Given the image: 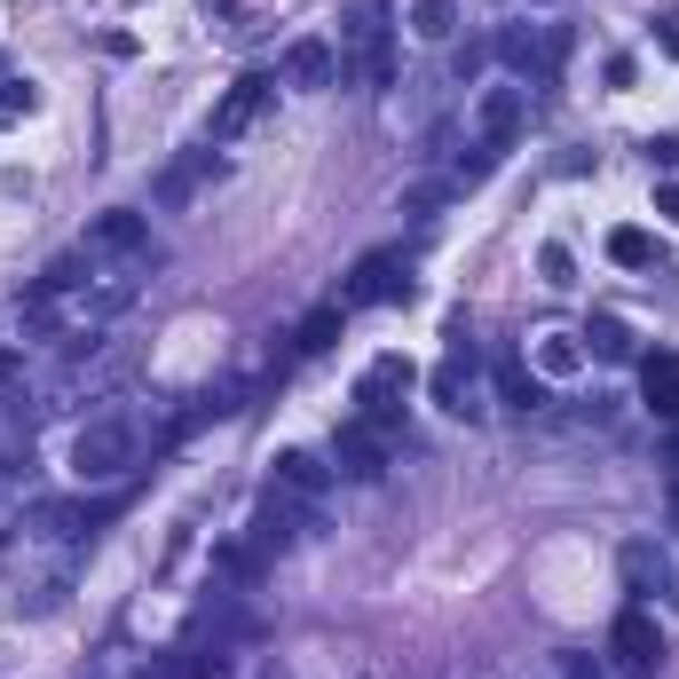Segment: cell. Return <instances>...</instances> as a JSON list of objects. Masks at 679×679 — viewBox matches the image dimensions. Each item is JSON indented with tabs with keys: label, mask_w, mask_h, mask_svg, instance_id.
Masks as SVG:
<instances>
[{
	"label": "cell",
	"mask_w": 679,
	"mask_h": 679,
	"mask_svg": "<svg viewBox=\"0 0 679 679\" xmlns=\"http://www.w3.org/2000/svg\"><path fill=\"white\" fill-rule=\"evenodd\" d=\"M142 277H150V262H88V253L71 245L32 277L24 332L48 340V348H88V340H104L142 301Z\"/></svg>",
	"instance_id": "6da1fadb"
},
{
	"label": "cell",
	"mask_w": 679,
	"mask_h": 679,
	"mask_svg": "<svg viewBox=\"0 0 679 679\" xmlns=\"http://www.w3.org/2000/svg\"><path fill=\"white\" fill-rule=\"evenodd\" d=\"M135 466H150V427L135 411H104V419H88V427L71 435V474L88 490H127Z\"/></svg>",
	"instance_id": "7a4b0ae2"
},
{
	"label": "cell",
	"mask_w": 679,
	"mask_h": 679,
	"mask_svg": "<svg viewBox=\"0 0 679 679\" xmlns=\"http://www.w3.org/2000/svg\"><path fill=\"white\" fill-rule=\"evenodd\" d=\"M135 372H142V348H135V340H88V348H71V364L56 372V387H48L40 411H88V403L119 395Z\"/></svg>",
	"instance_id": "3957f363"
},
{
	"label": "cell",
	"mask_w": 679,
	"mask_h": 679,
	"mask_svg": "<svg viewBox=\"0 0 679 679\" xmlns=\"http://www.w3.org/2000/svg\"><path fill=\"white\" fill-rule=\"evenodd\" d=\"M427 395H435V411H451V419H482V411H490V372H482V356H474L466 324H451V348H443V364L427 372Z\"/></svg>",
	"instance_id": "277c9868"
},
{
	"label": "cell",
	"mask_w": 679,
	"mask_h": 679,
	"mask_svg": "<svg viewBox=\"0 0 679 679\" xmlns=\"http://www.w3.org/2000/svg\"><path fill=\"white\" fill-rule=\"evenodd\" d=\"M340 71H356L364 88H395V24H387V0H356Z\"/></svg>",
	"instance_id": "5b68a950"
},
{
	"label": "cell",
	"mask_w": 679,
	"mask_h": 679,
	"mask_svg": "<svg viewBox=\"0 0 679 679\" xmlns=\"http://www.w3.org/2000/svg\"><path fill=\"white\" fill-rule=\"evenodd\" d=\"M490 56L505 63V79L538 88V79H553V63L569 56V24H498L490 32Z\"/></svg>",
	"instance_id": "8992f818"
},
{
	"label": "cell",
	"mask_w": 679,
	"mask_h": 679,
	"mask_svg": "<svg viewBox=\"0 0 679 679\" xmlns=\"http://www.w3.org/2000/svg\"><path fill=\"white\" fill-rule=\"evenodd\" d=\"M316 522H324V514H308L301 498H285V490L269 482V490H262V505H253V522H245V545L262 553V561H277V553H293Z\"/></svg>",
	"instance_id": "52a82bcc"
},
{
	"label": "cell",
	"mask_w": 679,
	"mask_h": 679,
	"mask_svg": "<svg viewBox=\"0 0 679 679\" xmlns=\"http://www.w3.org/2000/svg\"><path fill=\"white\" fill-rule=\"evenodd\" d=\"M411 387H419L411 356H395V348H387V356H372V364H364V380H356V419H372V427H387V435H395V427H403V395H411Z\"/></svg>",
	"instance_id": "ba28073f"
},
{
	"label": "cell",
	"mask_w": 679,
	"mask_h": 679,
	"mask_svg": "<svg viewBox=\"0 0 679 679\" xmlns=\"http://www.w3.org/2000/svg\"><path fill=\"white\" fill-rule=\"evenodd\" d=\"M403 293H411V262H403V245H372L364 262L348 269V285H340L332 301L356 316V308H380V301H403Z\"/></svg>",
	"instance_id": "9c48e42d"
},
{
	"label": "cell",
	"mask_w": 679,
	"mask_h": 679,
	"mask_svg": "<svg viewBox=\"0 0 679 679\" xmlns=\"http://www.w3.org/2000/svg\"><path fill=\"white\" fill-rule=\"evenodd\" d=\"M269 104H277V71H245L237 88L214 104V119H206V142H237V135H253Z\"/></svg>",
	"instance_id": "30bf717a"
},
{
	"label": "cell",
	"mask_w": 679,
	"mask_h": 679,
	"mask_svg": "<svg viewBox=\"0 0 679 679\" xmlns=\"http://www.w3.org/2000/svg\"><path fill=\"white\" fill-rule=\"evenodd\" d=\"M609 656H617L624 679H656V671H663V632H656V617H648L640 601L617 609V624H609Z\"/></svg>",
	"instance_id": "8fae6325"
},
{
	"label": "cell",
	"mask_w": 679,
	"mask_h": 679,
	"mask_svg": "<svg viewBox=\"0 0 679 679\" xmlns=\"http://www.w3.org/2000/svg\"><path fill=\"white\" fill-rule=\"evenodd\" d=\"M79 253H88V262H150V222H142V214H127V206H111V214H96V222H88Z\"/></svg>",
	"instance_id": "7c38bea8"
},
{
	"label": "cell",
	"mask_w": 679,
	"mask_h": 679,
	"mask_svg": "<svg viewBox=\"0 0 679 679\" xmlns=\"http://www.w3.org/2000/svg\"><path fill=\"white\" fill-rule=\"evenodd\" d=\"M522 127H530V88H522V79H498V88L474 96V135H482L490 150H505Z\"/></svg>",
	"instance_id": "4fadbf2b"
},
{
	"label": "cell",
	"mask_w": 679,
	"mask_h": 679,
	"mask_svg": "<svg viewBox=\"0 0 679 679\" xmlns=\"http://www.w3.org/2000/svg\"><path fill=\"white\" fill-rule=\"evenodd\" d=\"M387 443H395L387 427H372V419H348V427L332 435V466L348 474V482H380V474H387Z\"/></svg>",
	"instance_id": "5bb4252c"
},
{
	"label": "cell",
	"mask_w": 679,
	"mask_h": 679,
	"mask_svg": "<svg viewBox=\"0 0 679 679\" xmlns=\"http://www.w3.org/2000/svg\"><path fill=\"white\" fill-rule=\"evenodd\" d=\"M285 498H301L308 514H324V498H332V482H340V466L324 459V451H277V474H269Z\"/></svg>",
	"instance_id": "9a60e30c"
},
{
	"label": "cell",
	"mask_w": 679,
	"mask_h": 679,
	"mask_svg": "<svg viewBox=\"0 0 679 679\" xmlns=\"http://www.w3.org/2000/svg\"><path fill=\"white\" fill-rule=\"evenodd\" d=\"M490 403H498V411H522V419H530V411H545V380L530 372V356H522V348L490 364Z\"/></svg>",
	"instance_id": "2e32d148"
},
{
	"label": "cell",
	"mask_w": 679,
	"mask_h": 679,
	"mask_svg": "<svg viewBox=\"0 0 679 679\" xmlns=\"http://www.w3.org/2000/svg\"><path fill=\"white\" fill-rule=\"evenodd\" d=\"M206 175H214V150H183L175 166H158V183H150V206L158 214H183L198 190H206Z\"/></svg>",
	"instance_id": "e0dca14e"
},
{
	"label": "cell",
	"mask_w": 679,
	"mask_h": 679,
	"mask_svg": "<svg viewBox=\"0 0 679 679\" xmlns=\"http://www.w3.org/2000/svg\"><path fill=\"white\" fill-rule=\"evenodd\" d=\"M522 356H530V372H538V380H577V372L592 364L577 332H538V340H530Z\"/></svg>",
	"instance_id": "ac0fdd59"
},
{
	"label": "cell",
	"mask_w": 679,
	"mask_h": 679,
	"mask_svg": "<svg viewBox=\"0 0 679 679\" xmlns=\"http://www.w3.org/2000/svg\"><path fill=\"white\" fill-rule=\"evenodd\" d=\"M640 395H648V411L663 419V427H679V356L671 348L640 356Z\"/></svg>",
	"instance_id": "d6986e66"
},
{
	"label": "cell",
	"mask_w": 679,
	"mask_h": 679,
	"mask_svg": "<svg viewBox=\"0 0 679 679\" xmlns=\"http://www.w3.org/2000/svg\"><path fill=\"white\" fill-rule=\"evenodd\" d=\"M340 79V48L332 40H293L285 48V88H332Z\"/></svg>",
	"instance_id": "ffe728a7"
},
{
	"label": "cell",
	"mask_w": 679,
	"mask_h": 679,
	"mask_svg": "<svg viewBox=\"0 0 679 679\" xmlns=\"http://www.w3.org/2000/svg\"><path fill=\"white\" fill-rule=\"evenodd\" d=\"M577 340H584V356H601V364H640V340H632V324H624V316H609V308L592 316Z\"/></svg>",
	"instance_id": "44dd1931"
},
{
	"label": "cell",
	"mask_w": 679,
	"mask_h": 679,
	"mask_svg": "<svg viewBox=\"0 0 679 679\" xmlns=\"http://www.w3.org/2000/svg\"><path fill=\"white\" fill-rule=\"evenodd\" d=\"M340 324H348V308L340 301H324V308H308L301 324H293V356H324L332 340H340Z\"/></svg>",
	"instance_id": "7402d4cb"
},
{
	"label": "cell",
	"mask_w": 679,
	"mask_h": 679,
	"mask_svg": "<svg viewBox=\"0 0 679 679\" xmlns=\"http://www.w3.org/2000/svg\"><path fill=\"white\" fill-rule=\"evenodd\" d=\"M411 32L427 40V48H443L459 32V0H411Z\"/></svg>",
	"instance_id": "603a6c76"
},
{
	"label": "cell",
	"mask_w": 679,
	"mask_h": 679,
	"mask_svg": "<svg viewBox=\"0 0 679 679\" xmlns=\"http://www.w3.org/2000/svg\"><path fill=\"white\" fill-rule=\"evenodd\" d=\"M609 262L617 269H656V237L648 229H609Z\"/></svg>",
	"instance_id": "cb8c5ba5"
},
{
	"label": "cell",
	"mask_w": 679,
	"mask_h": 679,
	"mask_svg": "<svg viewBox=\"0 0 679 679\" xmlns=\"http://www.w3.org/2000/svg\"><path fill=\"white\" fill-rule=\"evenodd\" d=\"M538 277H545L553 293H569V285H577V262H569V245H545V253H538Z\"/></svg>",
	"instance_id": "d4e9b609"
},
{
	"label": "cell",
	"mask_w": 679,
	"mask_h": 679,
	"mask_svg": "<svg viewBox=\"0 0 679 679\" xmlns=\"http://www.w3.org/2000/svg\"><path fill=\"white\" fill-rule=\"evenodd\" d=\"M648 577H656V545H624V584L648 592Z\"/></svg>",
	"instance_id": "484cf974"
},
{
	"label": "cell",
	"mask_w": 679,
	"mask_h": 679,
	"mask_svg": "<svg viewBox=\"0 0 679 679\" xmlns=\"http://www.w3.org/2000/svg\"><path fill=\"white\" fill-rule=\"evenodd\" d=\"M451 190H459V183H419V190L403 198V214H435V206H443Z\"/></svg>",
	"instance_id": "4316f807"
},
{
	"label": "cell",
	"mask_w": 679,
	"mask_h": 679,
	"mask_svg": "<svg viewBox=\"0 0 679 679\" xmlns=\"http://www.w3.org/2000/svg\"><path fill=\"white\" fill-rule=\"evenodd\" d=\"M482 63H490V48H482V40H474V48H459V56H451V79H474V71H482Z\"/></svg>",
	"instance_id": "83f0119b"
},
{
	"label": "cell",
	"mask_w": 679,
	"mask_h": 679,
	"mask_svg": "<svg viewBox=\"0 0 679 679\" xmlns=\"http://www.w3.org/2000/svg\"><path fill=\"white\" fill-rule=\"evenodd\" d=\"M648 166H663V175H671V166H679V135H656V142H648Z\"/></svg>",
	"instance_id": "f1b7e54d"
},
{
	"label": "cell",
	"mask_w": 679,
	"mask_h": 679,
	"mask_svg": "<svg viewBox=\"0 0 679 679\" xmlns=\"http://www.w3.org/2000/svg\"><path fill=\"white\" fill-rule=\"evenodd\" d=\"M561 679H609V671L592 663V656H561Z\"/></svg>",
	"instance_id": "f546056e"
},
{
	"label": "cell",
	"mask_w": 679,
	"mask_h": 679,
	"mask_svg": "<svg viewBox=\"0 0 679 679\" xmlns=\"http://www.w3.org/2000/svg\"><path fill=\"white\" fill-rule=\"evenodd\" d=\"M17 111H32V88H9V96H0V119H17Z\"/></svg>",
	"instance_id": "4dcf8cb0"
},
{
	"label": "cell",
	"mask_w": 679,
	"mask_h": 679,
	"mask_svg": "<svg viewBox=\"0 0 679 679\" xmlns=\"http://www.w3.org/2000/svg\"><path fill=\"white\" fill-rule=\"evenodd\" d=\"M656 40H663V56L679 63V17H663V24H656Z\"/></svg>",
	"instance_id": "1f68e13d"
},
{
	"label": "cell",
	"mask_w": 679,
	"mask_h": 679,
	"mask_svg": "<svg viewBox=\"0 0 679 679\" xmlns=\"http://www.w3.org/2000/svg\"><path fill=\"white\" fill-rule=\"evenodd\" d=\"M656 214H671V222H679V183H663V190H656Z\"/></svg>",
	"instance_id": "d6a6232c"
},
{
	"label": "cell",
	"mask_w": 679,
	"mask_h": 679,
	"mask_svg": "<svg viewBox=\"0 0 679 679\" xmlns=\"http://www.w3.org/2000/svg\"><path fill=\"white\" fill-rule=\"evenodd\" d=\"M663 466H671V474H679V427H671V435H663Z\"/></svg>",
	"instance_id": "836d02e7"
},
{
	"label": "cell",
	"mask_w": 679,
	"mask_h": 679,
	"mask_svg": "<svg viewBox=\"0 0 679 679\" xmlns=\"http://www.w3.org/2000/svg\"><path fill=\"white\" fill-rule=\"evenodd\" d=\"M671 530H679V474H671Z\"/></svg>",
	"instance_id": "e575fe53"
},
{
	"label": "cell",
	"mask_w": 679,
	"mask_h": 679,
	"mask_svg": "<svg viewBox=\"0 0 679 679\" xmlns=\"http://www.w3.org/2000/svg\"><path fill=\"white\" fill-rule=\"evenodd\" d=\"M206 9H229V0H206Z\"/></svg>",
	"instance_id": "d590c367"
},
{
	"label": "cell",
	"mask_w": 679,
	"mask_h": 679,
	"mask_svg": "<svg viewBox=\"0 0 679 679\" xmlns=\"http://www.w3.org/2000/svg\"><path fill=\"white\" fill-rule=\"evenodd\" d=\"M538 9H545V0H538Z\"/></svg>",
	"instance_id": "8d00e7d4"
}]
</instances>
